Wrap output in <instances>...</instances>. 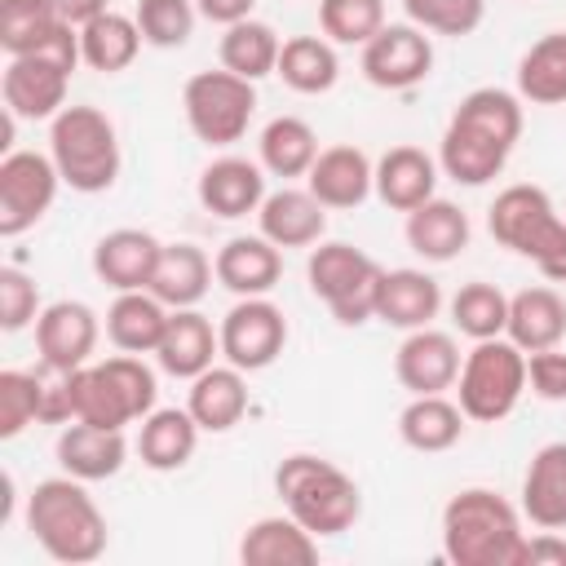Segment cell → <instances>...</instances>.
Here are the masks:
<instances>
[{
    "mask_svg": "<svg viewBox=\"0 0 566 566\" xmlns=\"http://www.w3.org/2000/svg\"><path fill=\"white\" fill-rule=\"evenodd\" d=\"M517 137H522V97L495 84L473 88L455 102L442 128L438 168L460 186H486L504 172Z\"/></svg>",
    "mask_w": 566,
    "mask_h": 566,
    "instance_id": "1",
    "label": "cell"
},
{
    "mask_svg": "<svg viewBox=\"0 0 566 566\" xmlns=\"http://www.w3.org/2000/svg\"><path fill=\"white\" fill-rule=\"evenodd\" d=\"M442 557L455 566H522L526 531L522 509H513L491 486H464L442 509Z\"/></svg>",
    "mask_w": 566,
    "mask_h": 566,
    "instance_id": "2",
    "label": "cell"
},
{
    "mask_svg": "<svg viewBox=\"0 0 566 566\" xmlns=\"http://www.w3.org/2000/svg\"><path fill=\"white\" fill-rule=\"evenodd\" d=\"M27 531L62 566H88L106 553V517L80 478H44L27 495Z\"/></svg>",
    "mask_w": 566,
    "mask_h": 566,
    "instance_id": "3",
    "label": "cell"
},
{
    "mask_svg": "<svg viewBox=\"0 0 566 566\" xmlns=\"http://www.w3.org/2000/svg\"><path fill=\"white\" fill-rule=\"evenodd\" d=\"M274 491H279L283 509L305 531H314L318 539L323 535H345L363 513L358 482L340 464H332L323 455H310V451H292V455L279 460Z\"/></svg>",
    "mask_w": 566,
    "mask_h": 566,
    "instance_id": "4",
    "label": "cell"
},
{
    "mask_svg": "<svg viewBox=\"0 0 566 566\" xmlns=\"http://www.w3.org/2000/svg\"><path fill=\"white\" fill-rule=\"evenodd\" d=\"M486 230L500 248L535 261L544 279H566V217L553 208L544 186H504L486 212Z\"/></svg>",
    "mask_w": 566,
    "mask_h": 566,
    "instance_id": "5",
    "label": "cell"
},
{
    "mask_svg": "<svg viewBox=\"0 0 566 566\" xmlns=\"http://www.w3.org/2000/svg\"><path fill=\"white\" fill-rule=\"evenodd\" d=\"M155 371L142 354H111L102 363H84L71 371V420L124 429L155 411Z\"/></svg>",
    "mask_w": 566,
    "mask_h": 566,
    "instance_id": "6",
    "label": "cell"
},
{
    "mask_svg": "<svg viewBox=\"0 0 566 566\" xmlns=\"http://www.w3.org/2000/svg\"><path fill=\"white\" fill-rule=\"evenodd\" d=\"M49 155L62 172V186L80 195H102L119 177V133L97 106H62L49 119Z\"/></svg>",
    "mask_w": 566,
    "mask_h": 566,
    "instance_id": "7",
    "label": "cell"
},
{
    "mask_svg": "<svg viewBox=\"0 0 566 566\" xmlns=\"http://www.w3.org/2000/svg\"><path fill=\"white\" fill-rule=\"evenodd\" d=\"M80 27H62L53 40H44L35 53H18L4 62L0 93L4 111L18 119H53L66 106L71 71L80 66Z\"/></svg>",
    "mask_w": 566,
    "mask_h": 566,
    "instance_id": "8",
    "label": "cell"
},
{
    "mask_svg": "<svg viewBox=\"0 0 566 566\" xmlns=\"http://www.w3.org/2000/svg\"><path fill=\"white\" fill-rule=\"evenodd\" d=\"M526 394V354L509 336L473 340L455 376V402L478 424H500Z\"/></svg>",
    "mask_w": 566,
    "mask_h": 566,
    "instance_id": "9",
    "label": "cell"
},
{
    "mask_svg": "<svg viewBox=\"0 0 566 566\" xmlns=\"http://www.w3.org/2000/svg\"><path fill=\"white\" fill-rule=\"evenodd\" d=\"M380 265L354 248V243H318L310 248L305 261V279L310 292L332 310V318L340 327H358L367 318H376V296H380Z\"/></svg>",
    "mask_w": 566,
    "mask_h": 566,
    "instance_id": "10",
    "label": "cell"
},
{
    "mask_svg": "<svg viewBox=\"0 0 566 566\" xmlns=\"http://www.w3.org/2000/svg\"><path fill=\"white\" fill-rule=\"evenodd\" d=\"M181 111L190 133L203 146H234L256 111V84L217 66V71H195L181 88Z\"/></svg>",
    "mask_w": 566,
    "mask_h": 566,
    "instance_id": "11",
    "label": "cell"
},
{
    "mask_svg": "<svg viewBox=\"0 0 566 566\" xmlns=\"http://www.w3.org/2000/svg\"><path fill=\"white\" fill-rule=\"evenodd\" d=\"M62 172L53 155L40 150H4L0 159V239L27 234L57 199Z\"/></svg>",
    "mask_w": 566,
    "mask_h": 566,
    "instance_id": "12",
    "label": "cell"
},
{
    "mask_svg": "<svg viewBox=\"0 0 566 566\" xmlns=\"http://www.w3.org/2000/svg\"><path fill=\"white\" fill-rule=\"evenodd\" d=\"M217 332H221V358L239 371H265L287 345V318L270 296H239Z\"/></svg>",
    "mask_w": 566,
    "mask_h": 566,
    "instance_id": "13",
    "label": "cell"
},
{
    "mask_svg": "<svg viewBox=\"0 0 566 566\" xmlns=\"http://www.w3.org/2000/svg\"><path fill=\"white\" fill-rule=\"evenodd\" d=\"M429 71H433V44L416 22H385L363 44V75L376 88L402 93L429 80Z\"/></svg>",
    "mask_w": 566,
    "mask_h": 566,
    "instance_id": "14",
    "label": "cell"
},
{
    "mask_svg": "<svg viewBox=\"0 0 566 566\" xmlns=\"http://www.w3.org/2000/svg\"><path fill=\"white\" fill-rule=\"evenodd\" d=\"M97 336H102V323L84 301H53L35 318V349H40V363L53 371H75L93 363Z\"/></svg>",
    "mask_w": 566,
    "mask_h": 566,
    "instance_id": "15",
    "label": "cell"
},
{
    "mask_svg": "<svg viewBox=\"0 0 566 566\" xmlns=\"http://www.w3.org/2000/svg\"><path fill=\"white\" fill-rule=\"evenodd\" d=\"M460 345L451 332L438 327H416L402 336L398 354H394V376L407 394H447L455 389L460 376Z\"/></svg>",
    "mask_w": 566,
    "mask_h": 566,
    "instance_id": "16",
    "label": "cell"
},
{
    "mask_svg": "<svg viewBox=\"0 0 566 566\" xmlns=\"http://www.w3.org/2000/svg\"><path fill=\"white\" fill-rule=\"evenodd\" d=\"M159 252H164V243L150 230L119 226V230H111V234H102L93 243V274L106 287H115V292L150 287L155 265H159Z\"/></svg>",
    "mask_w": 566,
    "mask_h": 566,
    "instance_id": "17",
    "label": "cell"
},
{
    "mask_svg": "<svg viewBox=\"0 0 566 566\" xmlns=\"http://www.w3.org/2000/svg\"><path fill=\"white\" fill-rule=\"evenodd\" d=\"M203 212L221 217V221H234V217H248L261 208L265 199V168L243 159V155H221L212 159L203 172H199V186H195Z\"/></svg>",
    "mask_w": 566,
    "mask_h": 566,
    "instance_id": "18",
    "label": "cell"
},
{
    "mask_svg": "<svg viewBox=\"0 0 566 566\" xmlns=\"http://www.w3.org/2000/svg\"><path fill=\"white\" fill-rule=\"evenodd\" d=\"M217 283L234 296H270L274 283L283 279V252L256 230V234H234L217 248L212 256Z\"/></svg>",
    "mask_w": 566,
    "mask_h": 566,
    "instance_id": "19",
    "label": "cell"
},
{
    "mask_svg": "<svg viewBox=\"0 0 566 566\" xmlns=\"http://www.w3.org/2000/svg\"><path fill=\"white\" fill-rule=\"evenodd\" d=\"M305 186L323 208H358L376 195V164L358 146H327L305 172Z\"/></svg>",
    "mask_w": 566,
    "mask_h": 566,
    "instance_id": "20",
    "label": "cell"
},
{
    "mask_svg": "<svg viewBox=\"0 0 566 566\" xmlns=\"http://www.w3.org/2000/svg\"><path fill=\"white\" fill-rule=\"evenodd\" d=\"M256 230L274 243V248H314L323 243L327 234V208L305 190L296 186H283V190H270L256 208Z\"/></svg>",
    "mask_w": 566,
    "mask_h": 566,
    "instance_id": "21",
    "label": "cell"
},
{
    "mask_svg": "<svg viewBox=\"0 0 566 566\" xmlns=\"http://www.w3.org/2000/svg\"><path fill=\"white\" fill-rule=\"evenodd\" d=\"M128 460V442L124 429H106V424H88V420H71L57 433V464L62 473L80 478V482H102L115 478Z\"/></svg>",
    "mask_w": 566,
    "mask_h": 566,
    "instance_id": "22",
    "label": "cell"
},
{
    "mask_svg": "<svg viewBox=\"0 0 566 566\" xmlns=\"http://www.w3.org/2000/svg\"><path fill=\"white\" fill-rule=\"evenodd\" d=\"M217 354H221V332L212 327V318H203L195 305L168 314L164 340H159V349H155L159 371H168V376H177V380H195L199 371L212 367Z\"/></svg>",
    "mask_w": 566,
    "mask_h": 566,
    "instance_id": "23",
    "label": "cell"
},
{
    "mask_svg": "<svg viewBox=\"0 0 566 566\" xmlns=\"http://www.w3.org/2000/svg\"><path fill=\"white\" fill-rule=\"evenodd\" d=\"M442 310V287L433 274L424 270H385L380 274V296H376V318L385 327H398V332H416V327H429Z\"/></svg>",
    "mask_w": 566,
    "mask_h": 566,
    "instance_id": "24",
    "label": "cell"
},
{
    "mask_svg": "<svg viewBox=\"0 0 566 566\" xmlns=\"http://www.w3.org/2000/svg\"><path fill=\"white\" fill-rule=\"evenodd\" d=\"M522 517L539 531H566V438L531 455L522 473Z\"/></svg>",
    "mask_w": 566,
    "mask_h": 566,
    "instance_id": "25",
    "label": "cell"
},
{
    "mask_svg": "<svg viewBox=\"0 0 566 566\" xmlns=\"http://www.w3.org/2000/svg\"><path fill=\"white\" fill-rule=\"evenodd\" d=\"M438 190V159L420 146H389L376 159V199L394 212H411Z\"/></svg>",
    "mask_w": 566,
    "mask_h": 566,
    "instance_id": "26",
    "label": "cell"
},
{
    "mask_svg": "<svg viewBox=\"0 0 566 566\" xmlns=\"http://www.w3.org/2000/svg\"><path fill=\"white\" fill-rule=\"evenodd\" d=\"M239 562H248V566H310V562H318V535L305 531L292 513L256 517L239 539Z\"/></svg>",
    "mask_w": 566,
    "mask_h": 566,
    "instance_id": "27",
    "label": "cell"
},
{
    "mask_svg": "<svg viewBox=\"0 0 566 566\" xmlns=\"http://www.w3.org/2000/svg\"><path fill=\"white\" fill-rule=\"evenodd\" d=\"M504 336H509L522 354L562 345V340H566V301H562V292H553V287H544V283L513 292V296H509Z\"/></svg>",
    "mask_w": 566,
    "mask_h": 566,
    "instance_id": "28",
    "label": "cell"
},
{
    "mask_svg": "<svg viewBox=\"0 0 566 566\" xmlns=\"http://www.w3.org/2000/svg\"><path fill=\"white\" fill-rule=\"evenodd\" d=\"M248 371H239V367H208V371H199L195 380H190V394H186V411L199 420V429L203 433H230L239 420H243V411H248V380H243Z\"/></svg>",
    "mask_w": 566,
    "mask_h": 566,
    "instance_id": "29",
    "label": "cell"
},
{
    "mask_svg": "<svg viewBox=\"0 0 566 566\" xmlns=\"http://www.w3.org/2000/svg\"><path fill=\"white\" fill-rule=\"evenodd\" d=\"M168 305L150 292V287H137V292H115L111 310H106V340L124 354H155L159 340H164V327H168Z\"/></svg>",
    "mask_w": 566,
    "mask_h": 566,
    "instance_id": "30",
    "label": "cell"
},
{
    "mask_svg": "<svg viewBox=\"0 0 566 566\" xmlns=\"http://www.w3.org/2000/svg\"><path fill=\"white\" fill-rule=\"evenodd\" d=\"M407 248L433 265L455 261L469 248V217L451 199H424L420 208L407 212Z\"/></svg>",
    "mask_w": 566,
    "mask_h": 566,
    "instance_id": "31",
    "label": "cell"
},
{
    "mask_svg": "<svg viewBox=\"0 0 566 566\" xmlns=\"http://www.w3.org/2000/svg\"><path fill=\"white\" fill-rule=\"evenodd\" d=\"M464 420L469 416L447 394H411V402L398 411V438L420 455H438L464 438Z\"/></svg>",
    "mask_w": 566,
    "mask_h": 566,
    "instance_id": "32",
    "label": "cell"
},
{
    "mask_svg": "<svg viewBox=\"0 0 566 566\" xmlns=\"http://www.w3.org/2000/svg\"><path fill=\"white\" fill-rule=\"evenodd\" d=\"M212 279H217L212 256L199 243H164L159 265H155V279H150V292L168 310H190V305H199L208 296Z\"/></svg>",
    "mask_w": 566,
    "mask_h": 566,
    "instance_id": "33",
    "label": "cell"
},
{
    "mask_svg": "<svg viewBox=\"0 0 566 566\" xmlns=\"http://www.w3.org/2000/svg\"><path fill=\"white\" fill-rule=\"evenodd\" d=\"M199 420L186 411V407H155L146 420H142V433H137V455L146 469L155 473H172L181 464H190L195 447H199Z\"/></svg>",
    "mask_w": 566,
    "mask_h": 566,
    "instance_id": "34",
    "label": "cell"
},
{
    "mask_svg": "<svg viewBox=\"0 0 566 566\" xmlns=\"http://www.w3.org/2000/svg\"><path fill=\"white\" fill-rule=\"evenodd\" d=\"M142 44H146V40H142L137 18L115 13V9H106V13H97L93 22L80 27V57H84V66H93V71H102V75L128 71L133 57L142 53Z\"/></svg>",
    "mask_w": 566,
    "mask_h": 566,
    "instance_id": "35",
    "label": "cell"
},
{
    "mask_svg": "<svg viewBox=\"0 0 566 566\" xmlns=\"http://www.w3.org/2000/svg\"><path fill=\"white\" fill-rule=\"evenodd\" d=\"M318 159V137L301 115H274L256 137V164L270 177H305Z\"/></svg>",
    "mask_w": 566,
    "mask_h": 566,
    "instance_id": "36",
    "label": "cell"
},
{
    "mask_svg": "<svg viewBox=\"0 0 566 566\" xmlns=\"http://www.w3.org/2000/svg\"><path fill=\"white\" fill-rule=\"evenodd\" d=\"M292 93H327L336 88L340 80V57H336V44L327 35H292L283 40V53H279V71H274Z\"/></svg>",
    "mask_w": 566,
    "mask_h": 566,
    "instance_id": "37",
    "label": "cell"
},
{
    "mask_svg": "<svg viewBox=\"0 0 566 566\" xmlns=\"http://www.w3.org/2000/svg\"><path fill=\"white\" fill-rule=\"evenodd\" d=\"M517 97L531 106H562L566 102V31L539 35L517 57Z\"/></svg>",
    "mask_w": 566,
    "mask_h": 566,
    "instance_id": "38",
    "label": "cell"
},
{
    "mask_svg": "<svg viewBox=\"0 0 566 566\" xmlns=\"http://www.w3.org/2000/svg\"><path fill=\"white\" fill-rule=\"evenodd\" d=\"M279 53H283V40L274 35L270 22H256V18H243V22L226 27L221 44H217L221 66L243 75V80H252V84L279 71Z\"/></svg>",
    "mask_w": 566,
    "mask_h": 566,
    "instance_id": "39",
    "label": "cell"
},
{
    "mask_svg": "<svg viewBox=\"0 0 566 566\" xmlns=\"http://www.w3.org/2000/svg\"><path fill=\"white\" fill-rule=\"evenodd\" d=\"M62 27H71V22H62L53 0H0V49L9 57L35 53Z\"/></svg>",
    "mask_w": 566,
    "mask_h": 566,
    "instance_id": "40",
    "label": "cell"
},
{
    "mask_svg": "<svg viewBox=\"0 0 566 566\" xmlns=\"http://www.w3.org/2000/svg\"><path fill=\"white\" fill-rule=\"evenodd\" d=\"M451 323L460 336L469 340H491V336H504V323H509V296L486 283V279H473L464 283L455 296H451Z\"/></svg>",
    "mask_w": 566,
    "mask_h": 566,
    "instance_id": "41",
    "label": "cell"
},
{
    "mask_svg": "<svg viewBox=\"0 0 566 566\" xmlns=\"http://www.w3.org/2000/svg\"><path fill=\"white\" fill-rule=\"evenodd\" d=\"M318 27L332 44H367L385 27V0H318Z\"/></svg>",
    "mask_w": 566,
    "mask_h": 566,
    "instance_id": "42",
    "label": "cell"
},
{
    "mask_svg": "<svg viewBox=\"0 0 566 566\" xmlns=\"http://www.w3.org/2000/svg\"><path fill=\"white\" fill-rule=\"evenodd\" d=\"M44 411V371H0V438H18Z\"/></svg>",
    "mask_w": 566,
    "mask_h": 566,
    "instance_id": "43",
    "label": "cell"
},
{
    "mask_svg": "<svg viewBox=\"0 0 566 566\" xmlns=\"http://www.w3.org/2000/svg\"><path fill=\"white\" fill-rule=\"evenodd\" d=\"M137 27H142V40L155 44V49H181L195 31V0H137L133 9Z\"/></svg>",
    "mask_w": 566,
    "mask_h": 566,
    "instance_id": "44",
    "label": "cell"
},
{
    "mask_svg": "<svg viewBox=\"0 0 566 566\" xmlns=\"http://www.w3.org/2000/svg\"><path fill=\"white\" fill-rule=\"evenodd\" d=\"M407 22L433 35H473L486 18V0H402Z\"/></svg>",
    "mask_w": 566,
    "mask_h": 566,
    "instance_id": "45",
    "label": "cell"
},
{
    "mask_svg": "<svg viewBox=\"0 0 566 566\" xmlns=\"http://www.w3.org/2000/svg\"><path fill=\"white\" fill-rule=\"evenodd\" d=\"M40 287L27 270L18 265H0V327L4 332H22V327H35L40 318Z\"/></svg>",
    "mask_w": 566,
    "mask_h": 566,
    "instance_id": "46",
    "label": "cell"
},
{
    "mask_svg": "<svg viewBox=\"0 0 566 566\" xmlns=\"http://www.w3.org/2000/svg\"><path fill=\"white\" fill-rule=\"evenodd\" d=\"M526 389L544 402H566V349H535L526 354Z\"/></svg>",
    "mask_w": 566,
    "mask_h": 566,
    "instance_id": "47",
    "label": "cell"
},
{
    "mask_svg": "<svg viewBox=\"0 0 566 566\" xmlns=\"http://www.w3.org/2000/svg\"><path fill=\"white\" fill-rule=\"evenodd\" d=\"M566 566V539L557 531H539V535H526V562L522 566Z\"/></svg>",
    "mask_w": 566,
    "mask_h": 566,
    "instance_id": "48",
    "label": "cell"
},
{
    "mask_svg": "<svg viewBox=\"0 0 566 566\" xmlns=\"http://www.w3.org/2000/svg\"><path fill=\"white\" fill-rule=\"evenodd\" d=\"M195 9H199V18H208L217 27H234V22L252 18L256 0H195Z\"/></svg>",
    "mask_w": 566,
    "mask_h": 566,
    "instance_id": "49",
    "label": "cell"
},
{
    "mask_svg": "<svg viewBox=\"0 0 566 566\" xmlns=\"http://www.w3.org/2000/svg\"><path fill=\"white\" fill-rule=\"evenodd\" d=\"M53 9L62 13V22L84 27V22H93L97 13H106L111 4H106V0H53Z\"/></svg>",
    "mask_w": 566,
    "mask_h": 566,
    "instance_id": "50",
    "label": "cell"
}]
</instances>
